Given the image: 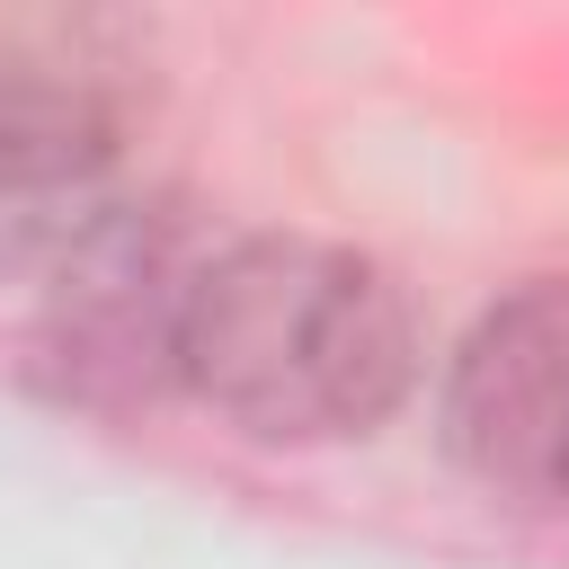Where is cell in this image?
<instances>
[{"instance_id":"obj_1","label":"cell","mask_w":569,"mask_h":569,"mask_svg":"<svg viewBox=\"0 0 569 569\" xmlns=\"http://www.w3.org/2000/svg\"><path fill=\"white\" fill-rule=\"evenodd\" d=\"M178 373L240 436L329 445L373 436L409 400L418 329L373 258L258 231L196 267V293L178 311Z\"/></svg>"},{"instance_id":"obj_2","label":"cell","mask_w":569,"mask_h":569,"mask_svg":"<svg viewBox=\"0 0 569 569\" xmlns=\"http://www.w3.org/2000/svg\"><path fill=\"white\" fill-rule=\"evenodd\" d=\"M445 453L507 507H569V276L480 311L445 373Z\"/></svg>"},{"instance_id":"obj_3","label":"cell","mask_w":569,"mask_h":569,"mask_svg":"<svg viewBox=\"0 0 569 569\" xmlns=\"http://www.w3.org/2000/svg\"><path fill=\"white\" fill-rule=\"evenodd\" d=\"M196 267L204 258H178L169 213L107 204L62 249V276L44 302V356L62 365V382L89 400H124L160 365L178 373V311L196 293Z\"/></svg>"},{"instance_id":"obj_4","label":"cell","mask_w":569,"mask_h":569,"mask_svg":"<svg viewBox=\"0 0 569 569\" xmlns=\"http://www.w3.org/2000/svg\"><path fill=\"white\" fill-rule=\"evenodd\" d=\"M116 124L80 89H9L0 98V258L71 249L107 213Z\"/></svg>"}]
</instances>
